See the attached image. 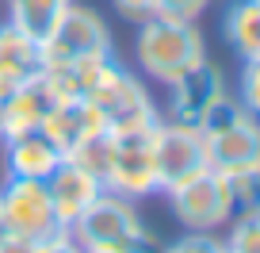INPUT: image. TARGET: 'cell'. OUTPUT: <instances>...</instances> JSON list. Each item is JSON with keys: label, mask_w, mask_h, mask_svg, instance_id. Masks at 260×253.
Segmentation results:
<instances>
[{"label": "cell", "mask_w": 260, "mask_h": 253, "mask_svg": "<svg viewBox=\"0 0 260 253\" xmlns=\"http://www.w3.org/2000/svg\"><path fill=\"white\" fill-rule=\"evenodd\" d=\"M115 8H119L122 19H130V23H142V19L153 16V0H115Z\"/></svg>", "instance_id": "obj_26"}, {"label": "cell", "mask_w": 260, "mask_h": 253, "mask_svg": "<svg viewBox=\"0 0 260 253\" xmlns=\"http://www.w3.org/2000/svg\"><path fill=\"white\" fill-rule=\"evenodd\" d=\"M0 253H39V242L19 238V234H8L4 242H0Z\"/></svg>", "instance_id": "obj_27"}, {"label": "cell", "mask_w": 260, "mask_h": 253, "mask_svg": "<svg viewBox=\"0 0 260 253\" xmlns=\"http://www.w3.org/2000/svg\"><path fill=\"white\" fill-rule=\"evenodd\" d=\"M69 161H77L84 173H92V177L100 180V184L107 188V177H111V161H115V131H96V134H88V138L81 142V146H73L69 150Z\"/></svg>", "instance_id": "obj_18"}, {"label": "cell", "mask_w": 260, "mask_h": 253, "mask_svg": "<svg viewBox=\"0 0 260 253\" xmlns=\"http://www.w3.org/2000/svg\"><path fill=\"white\" fill-rule=\"evenodd\" d=\"M46 192H50V204H54V215L61 219V227L69 230V222L104 192V184H100L92 173H84L77 161L61 157V165L46 177Z\"/></svg>", "instance_id": "obj_12"}, {"label": "cell", "mask_w": 260, "mask_h": 253, "mask_svg": "<svg viewBox=\"0 0 260 253\" xmlns=\"http://www.w3.org/2000/svg\"><path fill=\"white\" fill-rule=\"evenodd\" d=\"M207 150V169L234 177L245 169H260V115L245 111L234 100H222L211 119L199 127Z\"/></svg>", "instance_id": "obj_2"}, {"label": "cell", "mask_w": 260, "mask_h": 253, "mask_svg": "<svg viewBox=\"0 0 260 253\" xmlns=\"http://www.w3.org/2000/svg\"><path fill=\"white\" fill-rule=\"evenodd\" d=\"M88 100H92V107L104 115V127L115 131V134L146 131V127H153V123L161 119L153 100H149V92H146V85L130 73V69H122L115 58L104 66V73L92 85Z\"/></svg>", "instance_id": "obj_5"}, {"label": "cell", "mask_w": 260, "mask_h": 253, "mask_svg": "<svg viewBox=\"0 0 260 253\" xmlns=\"http://www.w3.org/2000/svg\"><path fill=\"white\" fill-rule=\"evenodd\" d=\"M111 58H88V62H69V66H57V69H46V77L54 81L57 96L69 100V96H88L92 85L100 81L104 66Z\"/></svg>", "instance_id": "obj_19"}, {"label": "cell", "mask_w": 260, "mask_h": 253, "mask_svg": "<svg viewBox=\"0 0 260 253\" xmlns=\"http://www.w3.org/2000/svg\"><path fill=\"white\" fill-rule=\"evenodd\" d=\"M169 119L180 127H203L211 119V111L230 96L226 89V73H222L214 62H195L191 69H184L180 77H172L169 85Z\"/></svg>", "instance_id": "obj_6"}, {"label": "cell", "mask_w": 260, "mask_h": 253, "mask_svg": "<svg viewBox=\"0 0 260 253\" xmlns=\"http://www.w3.org/2000/svg\"><path fill=\"white\" fill-rule=\"evenodd\" d=\"M88 58H115L107 23L84 4H69L54 31L39 42V69H57L69 62H88Z\"/></svg>", "instance_id": "obj_4"}, {"label": "cell", "mask_w": 260, "mask_h": 253, "mask_svg": "<svg viewBox=\"0 0 260 253\" xmlns=\"http://www.w3.org/2000/svg\"><path fill=\"white\" fill-rule=\"evenodd\" d=\"M61 150L54 146L46 131H23L16 138H4V169L8 177H23V180H46L50 173L61 165Z\"/></svg>", "instance_id": "obj_13"}, {"label": "cell", "mask_w": 260, "mask_h": 253, "mask_svg": "<svg viewBox=\"0 0 260 253\" xmlns=\"http://www.w3.org/2000/svg\"><path fill=\"white\" fill-rule=\"evenodd\" d=\"M169 204H172V215L187 230H218L234 219L226 177L214 169H203L195 177L180 180L176 188H169Z\"/></svg>", "instance_id": "obj_7"}, {"label": "cell", "mask_w": 260, "mask_h": 253, "mask_svg": "<svg viewBox=\"0 0 260 253\" xmlns=\"http://www.w3.org/2000/svg\"><path fill=\"white\" fill-rule=\"evenodd\" d=\"M230 234L222 238L226 253H260V215H237L230 219Z\"/></svg>", "instance_id": "obj_21"}, {"label": "cell", "mask_w": 260, "mask_h": 253, "mask_svg": "<svg viewBox=\"0 0 260 253\" xmlns=\"http://www.w3.org/2000/svg\"><path fill=\"white\" fill-rule=\"evenodd\" d=\"M0 215L8 222L12 234L31 238V242H46V238L61 234V219L54 215L50 204L46 180H23V177H8L0 188Z\"/></svg>", "instance_id": "obj_8"}, {"label": "cell", "mask_w": 260, "mask_h": 253, "mask_svg": "<svg viewBox=\"0 0 260 253\" xmlns=\"http://www.w3.org/2000/svg\"><path fill=\"white\" fill-rule=\"evenodd\" d=\"M138 62L153 81L169 85L172 77H180L184 69H191L195 62L207 58V42L203 31L195 23H176V19H161L149 16L138 23Z\"/></svg>", "instance_id": "obj_3"}, {"label": "cell", "mask_w": 260, "mask_h": 253, "mask_svg": "<svg viewBox=\"0 0 260 253\" xmlns=\"http://www.w3.org/2000/svg\"><path fill=\"white\" fill-rule=\"evenodd\" d=\"M8 234H12V230H8V222H4V215H0V242H4Z\"/></svg>", "instance_id": "obj_28"}, {"label": "cell", "mask_w": 260, "mask_h": 253, "mask_svg": "<svg viewBox=\"0 0 260 253\" xmlns=\"http://www.w3.org/2000/svg\"><path fill=\"white\" fill-rule=\"evenodd\" d=\"M149 138H153V165H157V184H161V192H169L180 180H187V177L207 169L203 134L195 131V127H180V123H172V119H157Z\"/></svg>", "instance_id": "obj_9"}, {"label": "cell", "mask_w": 260, "mask_h": 253, "mask_svg": "<svg viewBox=\"0 0 260 253\" xmlns=\"http://www.w3.org/2000/svg\"><path fill=\"white\" fill-rule=\"evenodd\" d=\"M237 104L245 107V111H252V115H260V58L256 62H245V69H241V85H237Z\"/></svg>", "instance_id": "obj_24"}, {"label": "cell", "mask_w": 260, "mask_h": 253, "mask_svg": "<svg viewBox=\"0 0 260 253\" xmlns=\"http://www.w3.org/2000/svg\"><path fill=\"white\" fill-rule=\"evenodd\" d=\"M211 0H153V16L176 19V23H195L207 12Z\"/></svg>", "instance_id": "obj_23"}, {"label": "cell", "mask_w": 260, "mask_h": 253, "mask_svg": "<svg viewBox=\"0 0 260 253\" xmlns=\"http://www.w3.org/2000/svg\"><path fill=\"white\" fill-rule=\"evenodd\" d=\"M42 131L54 138V146L61 150V154H69V150L81 146L88 134L104 131V115L92 107L88 96H69V100H61V104L46 115Z\"/></svg>", "instance_id": "obj_14"}, {"label": "cell", "mask_w": 260, "mask_h": 253, "mask_svg": "<svg viewBox=\"0 0 260 253\" xmlns=\"http://www.w3.org/2000/svg\"><path fill=\"white\" fill-rule=\"evenodd\" d=\"M84 253H126V249H84Z\"/></svg>", "instance_id": "obj_29"}, {"label": "cell", "mask_w": 260, "mask_h": 253, "mask_svg": "<svg viewBox=\"0 0 260 253\" xmlns=\"http://www.w3.org/2000/svg\"><path fill=\"white\" fill-rule=\"evenodd\" d=\"M39 253H84V245L77 242L69 230H61V234L46 238V242H39Z\"/></svg>", "instance_id": "obj_25"}, {"label": "cell", "mask_w": 260, "mask_h": 253, "mask_svg": "<svg viewBox=\"0 0 260 253\" xmlns=\"http://www.w3.org/2000/svg\"><path fill=\"white\" fill-rule=\"evenodd\" d=\"M4 4H8V23L23 31L27 39L42 42L73 0H4Z\"/></svg>", "instance_id": "obj_16"}, {"label": "cell", "mask_w": 260, "mask_h": 253, "mask_svg": "<svg viewBox=\"0 0 260 253\" xmlns=\"http://www.w3.org/2000/svg\"><path fill=\"white\" fill-rule=\"evenodd\" d=\"M61 104L54 81L46 77V69H35L31 77L19 81V89L0 104V138H16L23 131H39L46 115Z\"/></svg>", "instance_id": "obj_11"}, {"label": "cell", "mask_w": 260, "mask_h": 253, "mask_svg": "<svg viewBox=\"0 0 260 253\" xmlns=\"http://www.w3.org/2000/svg\"><path fill=\"white\" fill-rule=\"evenodd\" d=\"M39 69V42L27 39L23 31L4 19L0 23V77H8V81H23Z\"/></svg>", "instance_id": "obj_17"}, {"label": "cell", "mask_w": 260, "mask_h": 253, "mask_svg": "<svg viewBox=\"0 0 260 253\" xmlns=\"http://www.w3.org/2000/svg\"><path fill=\"white\" fill-rule=\"evenodd\" d=\"M222 35L241 62L260 58V0H237L222 16Z\"/></svg>", "instance_id": "obj_15"}, {"label": "cell", "mask_w": 260, "mask_h": 253, "mask_svg": "<svg viewBox=\"0 0 260 253\" xmlns=\"http://www.w3.org/2000/svg\"><path fill=\"white\" fill-rule=\"evenodd\" d=\"M149 134H153V127L115 134V161H111L107 188L126 200H146L153 192H161L157 165H153V138Z\"/></svg>", "instance_id": "obj_10"}, {"label": "cell", "mask_w": 260, "mask_h": 253, "mask_svg": "<svg viewBox=\"0 0 260 253\" xmlns=\"http://www.w3.org/2000/svg\"><path fill=\"white\" fill-rule=\"evenodd\" d=\"M230 188V207H234V219L237 215H260V169H245L226 177Z\"/></svg>", "instance_id": "obj_20"}, {"label": "cell", "mask_w": 260, "mask_h": 253, "mask_svg": "<svg viewBox=\"0 0 260 253\" xmlns=\"http://www.w3.org/2000/svg\"><path fill=\"white\" fill-rule=\"evenodd\" d=\"M69 234L84 249H126V253H161V238L138 215V200H126L104 188L73 222Z\"/></svg>", "instance_id": "obj_1"}, {"label": "cell", "mask_w": 260, "mask_h": 253, "mask_svg": "<svg viewBox=\"0 0 260 253\" xmlns=\"http://www.w3.org/2000/svg\"><path fill=\"white\" fill-rule=\"evenodd\" d=\"M161 253H226L222 238H214V230H187L184 238L161 245Z\"/></svg>", "instance_id": "obj_22"}]
</instances>
